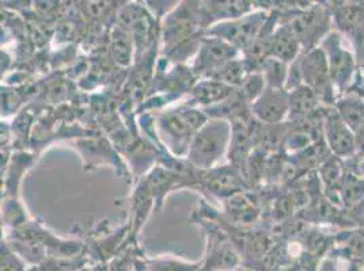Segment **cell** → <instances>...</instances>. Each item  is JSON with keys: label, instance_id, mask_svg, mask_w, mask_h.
Masks as SVG:
<instances>
[{"label": "cell", "instance_id": "6da1fadb", "mask_svg": "<svg viewBox=\"0 0 364 271\" xmlns=\"http://www.w3.org/2000/svg\"><path fill=\"white\" fill-rule=\"evenodd\" d=\"M332 10L321 4H313L299 16H295L289 26L298 37L301 45L309 48L307 50H311L316 48L317 43H322L323 38L332 31Z\"/></svg>", "mask_w": 364, "mask_h": 271}, {"label": "cell", "instance_id": "7a4b0ae2", "mask_svg": "<svg viewBox=\"0 0 364 271\" xmlns=\"http://www.w3.org/2000/svg\"><path fill=\"white\" fill-rule=\"evenodd\" d=\"M326 55L329 75L334 90L344 91L352 83L355 72V55L343 45L341 33L331 31L322 41L321 46Z\"/></svg>", "mask_w": 364, "mask_h": 271}, {"label": "cell", "instance_id": "3957f363", "mask_svg": "<svg viewBox=\"0 0 364 271\" xmlns=\"http://www.w3.org/2000/svg\"><path fill=\"white\" fill-rule=\"evenodd\" d=\"M268 19L269 18L264 11L249 13L237 19L219 22L211 26L208 33L211 35L226 40L235 48L247 46L257 40L261 31H264Z\"/></svg>", "mask_w": 364, "mask_h": 271}, {"label": "cell", "instance_id": "277c9868", "mask_svg": "<svg viewBox=\"0 0 364 271\" xmlns=\"http://www.w3.org/2000/svg\"><path fill=\"white\" fill-rule=\"evenodd\" d=\"M228 140V123L215 121L208 125H203L192 143L191 159L198 166H211L223 155Z\"/></svg>", "mask_w": 364, "mask_h": 271}, {"label": "cell", "instance_id": "5b68a950", "mask_svg": "<svg viewBox=\"0 0 364 271\" xmlns=\"http://www.w3.org/2000/svg\"><path fill=\"white\" fill-rule=\"evenodd\" d=\"M296 65L306 86L316 91L322 98L328 99L333 96L334 89L329 75L328 59L322 48L309 50Z\"/></svg>", "mask_w": 364, "mask_h": 271}, {"label": "cell", "instance_id": "8992f818", "mask_svg": "<svg viewBox=\"0 0 364 271\" xmlns=\"http://www.w3.org/2000/svg\"><path fill=\"white\" fill-rule=\"evenodd\" d=\"M325 137L329 150L337 157H349L356 150V135L349 128L347 122L341 118L337 110L328 113L325 122Z\"/></svg>", "mask_w": 364, "mask_h": 271}, {"label": "cell", "instance_id": "52a82bcc", "mask_svg": "<svg viewBox=\"0 0 364 271\" xmlns=\"http://www.w3.org/2000/svg\"><path fill=\"white\" fill-rule=\"evenodd\" d=\"M204 28L252 13L250 0H200Z\"/></svg>", "mask_w": 364, "mask_h": 271}, {"label": "cell", "instance_id": "ba28073f", "mask_svg": "<svg viewBox=\"0 0 364 271\" xmlns=\"http://www.w3.org/2000/svg\"><path fill=\"white\" fill-rule=\"evenodd\" d=\"M237 55V48L226 40L211 35L200 43L198 68L203 72L218 71L220 67L232 60Z\"/></svg>", "mask_w": 364, "mask_h": 271}, {"label": "cell", "instance_id": "9c48e42d", "mask_svg": "<svg viewBox=\"0 0 364 271\" xmlns=\"http://www.w3.org/2000/svg\"><path fill=\"white\" fill-rule=\"evenodd\" d=\"M289 96L282 89H268L258 96L255 106L258 118L265 122H279L283 120L289 110Z\"/></svg>", "mask_w": 364, "mask_h": 271}, {"label": "cell", "instance_id": "30bf717a", "mask_svg": "<svg viewBox=\"0 0 364 271\" xmlns=\"http://www.w3.org/2000/svg\"><path fill=\"white\" fill-rule=\"evenodd\" d=\"M301 46L302 45L294 31L291 29L289 23L280 26L277 31H273L271 40V53L273 57L286 62L295 60Z\"/></svg>", "mask_w": 364, "mask_h": 271}, {"label": "cell", "instance_id": "8fae6325", "mask_svg": "<svg viewBox=\"0 0 364 271\" xmlns=\"http://www.w3.org/2000/svg\"><path fill=\"white\" fill-rule=\"evenodd\" d=\"M337 111L349 128L356 133H364V102L359 96H346L337 102Z\"/></svg>", "mask_w": 364, "mask_h": 271}, {"label": "cell", "instance_id": "7c38bea8", "mask_svg": "<svg viewBox=\"0 0 364 271\" xmlns=\"http://www.w3.org/2000/svg\"><path fill=\"white\" fill-rule=\"evenodd\" d=\"M287 62L280 59H265L264 61V79L271 89H282L287 82Z\"/></svg>", "mask_w": 364, "mask_h": 271}, {"label": "cell", "instance_id": "4fadbf2b", "mask_svg": "<svg viewBox=\"0 0 364 271\" xmlns=\"http://www.w3.org/2000/svg\"><path fill=\"white\" fill-rule=\"evenodd\" d=\"M228 87H226L225 83H204L198 87V96L200 101H203L204 104H210L215 102L219 99H223L228 94Z\"/></svg>", "mask_w": 364, "mask_h": 271}, {"label": "cell", "instance_id": "5bb4252c", "mask_svg": "<svg viewBox=\"0 0 364 271\" xmlns=\"http://www.w3.org/2000/svg\"><path fill=\"white\" fill-rule=\"evenodd\" d=\"M341 192H343L344 201H347L349 205L358 204V202H360L363 199L364 183L359 178L353 177V175L349 177V178H344Z\"/></svg>", "mask_w": 364, "mask_h": 271}, {"label": "cell", "instance_id": "9a60e30c", "mask_svg": "<svg viewBox=\"0 0 364 271\" xmlns=\"http://www.w3.org/2000/svg\"><path fill=\"white\" fill-rule=\"evenodd\" d=\"M180 4L178 0H143V6L151 13L155 18L166 16L173 9Z\"/></svg>", "mask_w": 364, "mask_h": 271}, {"label": "cell", "instance_id": "2e32d148", "mask_svg": "<svg viewBox=\"0 0 364 271\" xmlns=\"http://www.w3.org/2000/svg\"><path fill=\"white\" fill-rule=\"evenodd\" d=\"M1 271H25L23 265L7 248L1 250Z\"/></svg>", "mask_w": 364, "mask_h": 271}, {"label": "cell", "instance_id": "e0dca14e", "mask_svg": "<svg viewBox=\"0 0 364 271\" xmlns=\"http://www.w3.org/2000/svg\"><path fill=\"white\" fill-rule=\"evenodd\" d=\"M314 4H321V6H325V7H328L329 10H336L337 7H340V6H343L347 0H311Z\"/></svg>", "mask_w": 364, "mask_h": 271}, {"label": "cell", "instance_id": "ac0fdd59", "mask_svg": "<svg viewBox=\"0 0 364 271\" xmlns=\"http://www.w3.org/2000/svg\"><path fill=\"white\" fill-rule=\"evenodd\" d=\"M317 271H341L338 263L333 260V259H325L321 265H319L318 270Z\"/></svg>", "mask_w": 364, "mask_h": 271}, {"label": "cell", "instance_id": "d6986e66", "mask_svg": "<svg viewBox=\"0 0 364 271\" xmlns=\"http://www.w3.org/2000/svg\"><path fill=\"white\" fill-rule=\"evenodd\" d=\"M347 271H363V269L359 265H356V263H349Z\"/></svg>", "mask_w": 364, "mask_h": 271}]
</instances>
